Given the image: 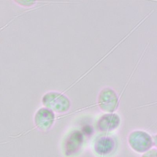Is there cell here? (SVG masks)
Listing matches in <instances>:
<instances>
[{
	"instance_id": "1",
	"label": "cell",
	"mask_w": 157,
	"mask_h": 157,
	"mask_svg": "<svg viewBox=\"0 0 157 157\" xmlns=\"http://www.w3.org/2000/svg\"><path fill=\"white\" fill-rule=\"evenodd\" d=\"M83 142V138L80 132H73L71 134L65 142V154L67 156H71L78 151L80 148Z\"/></svg>"
},
{
	"instance_id": "2",
	"label": "cell",
	"mask_w": 157,
	"mask_h": 157,
	"mask_svg": "<svg viewBox=\"0 0 157 157\" xmlns=\"http://www.w3.org/2000/svg\"><path fill=\"white\" fill-rule=\"evenodd\" d=\"M106 137L107 138H101L99 139L95 145L96 151L102 147V148L98 153V154L99 155H104L109 154L113 149V140L110 138H108L107 137Z\"/></svg>"
},
{
	"instance_id": "3",
	"label": "cell",
	"mask_w": 157,
	"mask_h": 157,
	"mask_svg": "<svg viewBox=\"0 0 157 157\" xmlns=\"http://www.w3.org/2000/svg\"><path fill=\"white\" fill-rule=\"evenodd\" d=\"M119 118V117L117 115H106L101 117L99 123V128L102 131H110L117 128L118 126L116 124H112L110 122L117 120Z\"/></svg>"
},
{
	"instance_id": "4",
	"label": "cell",
	"mask_w": 157,
	"mask_h": 157,
	"mask_svg": "<svg viewBox=\"0 0 157 157\" xmlns=\"http://www.w3.org/2000/svg\"><path fill=\"white\" fill-rule=\"evenodd\" d=\"M142 157H156V148L152 149L149 151H147Z\"/></svg>"
},
{
	"instance_id": "5",
	"label": "cell",
	"mask_w": 157,
	"mask_h": 157,
	"mask_svg": "<svg viewBox=\"0 0 157 157\" xmlns=\"http://www.w3.org/2000/svg\"><path fill=\"white\" fill-rule=\"evenodd\" d=\"M85 129H87V131H85V133H86V134H88V128H86ZM88 131H89L90 133L91 132V128H90L88 129Z\"/></svg>"
}]
</instances>
